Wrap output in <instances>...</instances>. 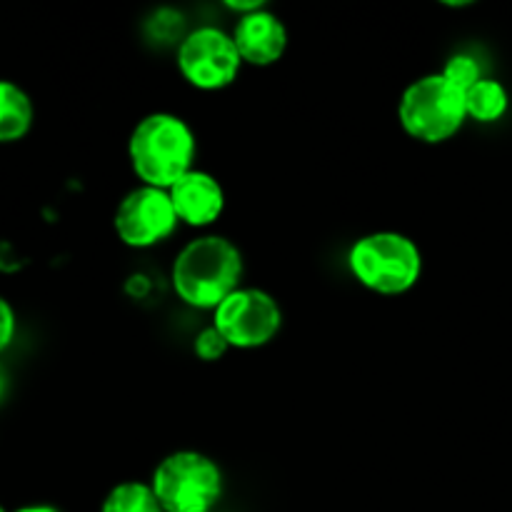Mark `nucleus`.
Wrapping results in <instances>:
<instances>
[{"label":"nucleus","instance_id":"obj_1","mask_svg":"<svg viewBox=\"0 0 512 512\" xmlns=\"http://www.w3.org/2000/svg\"><path fill=\"white\" fill-rule=\"evenodd\" d=\"M243 253L223 235H200L183 245L170 268V285L178 300L195 310H215L243 288Z\"/></svg>","mask_w":512,"mask_h":512},{"label":"nucleus","instance_id":"obj_2","mask_svg":"<svg viewBox=\"0 0 512 512\" xmlns=\"http://www.w3.org/2000/svg\"><path fill=\"white\" fill-rule=\"evenodd\" d=\"M195 133L180 115L150 113L135 123L128 138V160L140 185L168 190L193 170Z\"/></svg>","mask_w":512,"mask_h":512},{"label":"nucleus","instance_id":"obj_3","mask_svg":"<svg viewBox=\"0 0 512 512\" xmlns=\"http://www.w3.org/2000/svg\"><path fill=\"white\" fill-rule=\"evenodd\" d=\"M350 275L365 290L385 298L405 295L423 275V253L413 238L395 230L360 235L348 250Z\"/></svg>","mask_w":512,"mask_h":512},{"label":"nucleus","instance_id":"obj_4","mask_svg":"<svg viewBox=\"0 0 512 512\" xmlns=\"http://www.w3.org/2000/svg\"><path fill=\"white\" fill-rule=\"evenodd\" d=\"M163 512H213L225 493L220 465L200 450L165 455L150 478Z\"/></svg>","mask_w":512,"mask_h":512},{"label":"nucleus","instance_id":"obj_5","mask_svg":"<svg viewBox=\"0 0 512 512\" xmlns=\"http://www.w3.org/2000/svg\"><path fill=\"white\" fill-rule=\"evenodd\" d=\"M398 120L400 128L418 143H445L458 135L468 120L465 93L440 73L423 75L400 95Z\"/></svg>","mask_w":512,"mask_h":512},{"label":"nucleus","instance_id":"obj_6","mask_svg":"<svg viewBox=\"0 0 512 512\" xmlns=\"http://www.w3.org/2000/svg\"><path fill=\"white\" fill-rule=\"evenodd\" d=\"M213 328L228 348L258 350L278 338L283 310L268 290L238 288L213 310Z\"/></svg>","mask_w":512,"mask_h":512},{"label":"nucleus","instance_id":"obj_7","mask_svg":"<svg viewBox=\"0 0 512 512\" xmlns=\"http://www.w3.org/2000/svg\"><path fill=\"white\" fill-rule=\"evenodd\" d=\"M175 63H178V73L183 75L185 83L203 93H215V90L233 85L243 68L233 35L213 28V25L190 30L180 40Z\"/></svg>","mask_w":512,"mask_h":512},{"label":"nucleus","instance_id":"obj_8","mask_svg":"<svg viewBox=\"0 0 512 512\" xmlns=\"http://www.w3.org/2000/svg\"><path fill=\"white\" fill-rule=\"evenodd\" d=\"M180 225L170 203L168 190L138 185L123 195L113 215L115 235L123 245L133 250H148L163 243Z\"/></svg>","mask_w":512,"mask_h":512},{"label":"nucleus","instance_id":"obj_9","mask_svg":"<svg viewBox=\"0 0 512 512\" xmlns=\"http://www.w3.org/2000/svg\"><path fill=\"white\" fill-rule=\"evenodd\" d=\"M230 35H233L243 65H253V68H270L288 50V28L268 8L240 15Z\"/></svg>","mask_w":512,"mask_h":512},{"label":"nucleus","instance_id":"obj_10","mask_svg":"<svg viewBox=\"0 0 512 512\" xmlns=\"http://www.w3.org/2000/svg\"><path fill=\"white\" fill-rule=\"evenodd\" d=\"M168 195L178 220L188 228H210L225 210V190L220 180L198 168L170 185Z\"/></svg>","mask_w":512,"mask_h":512},{"label":"nucleus","instance_id":"obj_11","mask_svg":"<svg viewBox=\"0 0 512 512\" xmlns=\"http://www.w3.org/2000/svg\"><path fill=\"white\" fill-rule=\"evenodd\" d=\"M35 108L30 95L13 80L0 78V145L18 143L30 133Z\"/></svg>","mask_w":512,"mask_h":512},{"label":"nucleus","instance_id":"obj_12","mask_svg":"<svg viewBox=\"0 0 512 512\" xmlns=\"http://www.w3.org/2000/svg\"><path fill=\"white\" fill-rule=\"evenodd\" d=\"M510 95L505 85L495 78H483L465 93V108L468 118L478 123H498L508 113Z\"/></svg>","mask_w":512,"mask_h":512},{"label":"nucleus","instance_id":"obj_13","mask_svg":"<svg viewBox=\"0 0 512 512\" xmlns=\"http://www.w3.org/2000/svg\"><path fill=\"white\" fill-rule=\"evenodd\" d=\"M100 512H163L150 483L125 480L113 485L100 503Z\"/></svg>","mask_w":512,"mask_h":512},{"label":"nucleus","instance_id":"obj_14","mask_svg":"<svg viewBox=\"0 0 512 512\" xmlns=\"http://www.w3.org/2000/svg\"><path fill=\"white\" fill-rule=\"evenodd\" d=\"M440 75H443L445 80H450L455 88L463 90V93H468L478 80H483V70H480L478 58H473V55L468 53L450 55L448 63L440 70Z\"/></svg>","mask_w":512,"mask_h":512},{"label":"nucleus","instance_id":"obj_15","mask_svg":"<svg viewBox=\"0 0 512 512\" xmlns=\"http://www.w3.org/2000/svg\"><path fill=\"white\" fill-rule=\"evenodd\" d=\"M228 350H230L228 343H225L223 335H220L213 325H208V328L200 330L193 340V353L198 355L203 363H215V360L223 358Z\"/></svg>","mask_w":512,"mask_h":512},{"label":"nucleus","instance_id":"obj_16","mask_svg":"<svg viewBox=\"0 0 512 512\" xmlns=\"http://www.w3.org/2000/svg\"><path fill=\"white\" fill-rule=\"evenodd\" d=\"M15 330H18V318H15L13 305L0 295V353H5L13 345Z\"/></svg>","mask_w":512,"mask_h":512},{"label":"nucleus","instance_id":"obj_17","mask_svg":"<svg viewBox=\"0 0 512 512\" xmlns=\"http://www.w3.org/2000/svg\"><path fill=\"white\" fill-rule=\"evenodd\" d=\"M228 8L233 10V13H238L240 18V15H248V13H255V10L265 8V5L260 3V0H243V3H238V0H228Z\"/></svg>","mask_w":512,"mask_h":512},{"label":"nucleus","instance_id":"obj_18","mask_svg":"<svg viewBox=\"0 0 512 512\" xmlns=\"http://www.w3.org/2000/svg\"><path fill=\"white\" fill-rule=\"evenodd\" d=\"M8 393H10V373H8V368L0 363V403L8 398Z\"/></svg>","mask_w":512,"mask_h":512},{"label":"nucleus","instance_id":"obj_19","mask_svg":"<svg viewBox=\"0 0 512 512\" xmlns=\"http://www.w3.org/2000/svg\"><path fill=\"white\" fill-rule=\"evenodd\" d=\"M10 512H60L55 505H45V503H33V505H23V508H15Z\"/></svg>","mask_w":512,"mask_h":512},{"label":"nucleus","instance_id":"obj_20","mask_svg":"<svg viewBox=\"0 0 512 512\" xmlns=\"http://www.w3.org/2000/svg\"><path fill=\"white\" fill-rule=\"evenodd\" d=\"M0 512H8V510H5V508H3V505H0Z\"/></svg>","mask_w":512,"mask_h":512}]
</instances>
